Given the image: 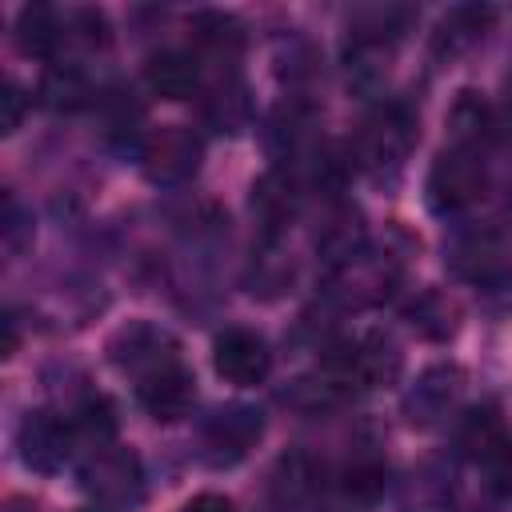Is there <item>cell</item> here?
Segmentation results:
<instances>
[{
    "mask_svg": "<svg viewBox=\"0 0 512 512\" xmlns=\"http://www.w3.org/2000/svg\"><path fill=\"white\" fill-rule=\"evenodd\" d=\"M80 488L92 496L100 512H120L136 508L144 500V468L132 448L120 444H100L84 456L80 464Z\"/></svg>",
    "mask_w": 512,
    "mask_h": 512,
    "instance_id": "cell-1",
    "label": "cell"
},
{
    "mask_svg": "<svg viewBox=\"0 0 512 512\" xmlns=\"http://www.w3.org/2000/svg\"><path fill=\"white\" fill-rule=\"evenodd\" d=\"M400 376V348L384 332H368L360 340H348L332 348L328 356V380L340 388H384Z\"/></svg>",
    "mask_w": 512,
    "mask_h": 512,
    "instance_id": "cell-2",
    "label": "cell"
},
{
    "mask_svg": "<svg viewBox=\"0 0 512 512\" xmlns=\"http://www.w3.org/2000/svg\"><path fill=\"white\" fill-rule=\"evenodd\" d=\"M424 192H428L432 212L440 216H456L472 208L484 196V160L472 148H456V144L444 148L428 168Z\"/></svg>",
    "mask_w": 512,
    "mask_h": 512,
    "instance_id": "cell-3",
    "label": "cell"
},
{
    "mask_svg": "<svg viewBox=\"0 0 512 512\" xmlns=\"http://www.w3.org/2000/svg\"><path fill=\"white\" fill-rule=\"evenodd\" d=\"M412 140H416V120H412V112L400 108V104L380 108V112L364 124L360 140H356L360 168L372 172L376 180H380V176H396V172L404 168V156L412 152Z\"/></svg>",
    "mask_w": 512,
    "mask_h": 512,
    "instance_id": "cell-4",
    "label": "cell"
},
{
    "mask_svg": "<svg viewBox=\"0 0 512 512\" xmlns=\"http://www.w3.org/2000/svg\"><path fill=\"white\" fill-rule=\"evenodd\" d=\"M200 160H204V144L184 124H164L148 132L140 144V168L152 184H184L196 176Z\"/></svg>",
    "mask_w": 512,
    "mask_h": 512,
    "instance_id": "cell-5",
    "label": "cell"
},
{
    "mask_svg": "<svg viewBox=\"0 0 512 512\" xmlns=\"http://www.w3.org/2000/svg\"><path fill=\"white\" fill-rule=\"evenodd\" d=\"M396 276H400V268L388 252L384 256L380 252H356V256L332 264L328 296L340 300L344 308H372L392 292Z\"/></svg>",
    "mask_w": 512,
    "mask_h": 512,
    "instance_id": "cell-6",
    "label": "cell"
},
{
    "mask_svg": "<svg viewBox=\"0 0 512 512\" xmlns=\"http://www.w3.org/2000/svg\"><path fill=\"white\" fill-rule=\"evenodd\" d=\"M212 368L220 380L236 384V388H252L268 376L272 368V356H268V344L248 332V328H224L216 340H212Z\"/></svg>",
    "mask_w": 512,
    "mask_h": 512,
    "instance_id": "cell-7",
    "label": "cell"
},
{
    "mask_svg": "<svg viewBox=\"0 0 512 512\" xmlns=\"http://www.w3.org/2000/svg\"><path fill=\"white\" fill-rule=\"evenodd\" d=\"M72 420L56 416V412H28L20 432H16V448L24 468L32 472H56L68 456H72Z\"/></svg>",
    "mask_w": 512,
    "mask_h": 512,
    "instance_id": "cell-8",
    "label": "cell"
},
{
    "mask_svg": "<svg viewBox=\"0 0 512 512\" xmlns=\"http://www.w3.org/2000/svg\"><path fill=\"white\" fill-rule=\"evenodd\" d=\"M460 396H464V368H456V364H432L408 388L404 412H408L412 424L428 428V424H440L460 404Z\"/></svg>",
    "mask_w": 512,
    "mask_h": 512,
    "instance_id": "cell-9",
    "label": "cell"
},
{
    "mask_svg": "<svg viewBox=\"0 0 512 512\" xmlns=\"http://www.w3.org/2000/svg\"><path fill=\"white\" fill-rule=\"evenodd\" d=\"M136 392H140L144 412L152 420H164V424L184 420L192 412V404H196V380H192V372L180 360L160 368V372H152V376H144L136 384Z\"/></svg>",
    "mask_w": 512,
    "mask_h": 512,
    "instance_id": "cell-10",
    "label": "cell"
},
{
    "mask_svg": "<svg viewBox=\"0 0 512 512\" xmlns=\"http://www.w3.org/2000/svg\"><path fill=\"white\" fill-rule=\"evenodd\" d=\"M112 360H116L124 372H132L136 380H144V376H152V372L176 364L180 356H176V344H172L160 328H152V324H132V328H124V332L112 340Z\"/></svg>",
    "mask_w": 512,
    "mask_h": 512,
    "instance_id": "cell-11",
    "label": "cell"
},
{
    "mask_svg": "<svg viewBox=\"0 0 512 512\" xmlns=\"http://www.w3.org/2000/svg\"><path fill=\"white\" fill-rule=\"evenodd\" d=\"M260 432H264V420H260V412L256 408H220L212 420H208V428H204V440H208V448L216 452V460H240L248 448H256V440H260Z\"/></svg>",
    "mask_w": 512,
    "mask_h": 512,
    "instance_id": "cell-12",
    "label": "cell"
},
{
    "mask_svg": "<svg viewBox=\"0 0 512 512\" xmlns=\"http://www.w3.org/2000/svg\"><path fill=\"white\" fill-rule=\"evenodd\" d=\"M456 440H460L464 456H472V460L484 464V468H492L504 452H512V436H508V428H504V420H500V412H496L492 404L472 408V412L460 420Z\"/></svg>",
    "mask_w": 512,
    "mask_h": 512,
    "instance_id": "cell-13",
    "label": "cell"
},
{
    "mask_svg": "<svg viewBox=\"0 0 512 512\" xmlns=\"http://www.w3.org/2000/svg\"><path fill=\"white\" fill-rule=\"evenodd\" d=\"M292 212H296V192H292V180H288L280 168L264 172V176L252 184V216H256L260 232H264L268 240H272V236H280V232L288 228Z\"/></svg>",
    "mask_w": 512,
    "mask_h": 512,
    "instance_id": "cell-14",
    "label": "cell"
},
{
    "mask_svg": "<svg viewBox=\"0 0 512 512\" xmlns=\"http://www.w3.org/2000/svg\"><path fill=\"white\" fill-rule=\"evenodd\" d=\"M144 84L160 100H188L200 88V68L196 56L188 52H156L144 64Z\"/></svg>",
    "mask_w": 512,
    "mask_h": 512,
    "instance_id": "cell-15",
    "label": "cell"
},
{
    "mask_svg": "<svg viewBox=\"0 0 512 512\" xmlns=\"http://www.w3.org/2000/svg\"><path fill=\"white\" fill-rule=\"evenodd\" d=\"M404 316H408L412 332L424 336V340H448V336H456V328H460V304H456L448 292H436V288L420 292V296L404 308Z\"/></svg>",
    "mask_w": 512,
    "mask_h": 512,
    "instance_id": "cell-16",
    "label": "cell"
},
{
    "mask_svg": "<svg viewBox=\"0 0 512 512\" xmlns=\"http://www.w3.org/2000/svg\"><path fill=\"white\" fill-rule=\"evenodd\" d=\"M400 512H452V480L436 464H420L400 484Z\"/></svg>",
    "mask_w": 512,
    "mask_h": 512,
    "instance_id": "cell-17",
    "label": "cell"
},
{
    "mask_svg": "<svg viewBox=\"0 0 512 512\" xmlns=\"http://www.w3.org/2000/svg\"><path fill=\"white\" fill-rule=\"evenodd\" d=\"M60 40H64V28H60V20H56L52 8L24 4L16 12V44H20L24 56H56Z\"/></svg>",
    "mask_w": 512,
    "mask_h": 512,
    "instance_id": "cell-18",
    "label": "cell"
},
{
    "mask_svg": "<svg viewBox=\"0 0 512 512\" xmlns=\"http://www.w3.org/2000/svg\"><path fill=\"white\" fill-rule=\"evenodd\" d=\"M192 44L200 56H212L220 64L236 60L240 48H244V32L232 16H220V12H204L192 20Z\"/></svg>",
    "mask_w": 512,
    "mask_h": 512,
    "instance_id": "cell-19",
    "label": "cell"
},
{
    "mask_svg": "<svg viewBox=\"0 0 512 512\" xmlns=\"http://www.w3.org/2000/svg\"><path fill=\"white\" fill-rule=\"evenodd\" d=\"M204 120L216 128V132H240V128H248V120H252V100H248V88L232 76V80H224V84H216L212 88V96L204 100Z\"/></svg>",
    "mask_w": 512,
    "mask_h": 512,
    "instance_id": "cell-20",
    "label": "cell"
},
{
    "mask_svg": "<svg viewBox=\"0 0 512 512\" xmlns=\"http://www.w3.org/2000/svg\"><path fill=\"white\" fill-rule=\"evenodd\" d=\"M316 248H320L332 264H340V260H348V256H356V252H364V224H360V212L348 208V204H340V208L324 220V228L316 232Z\"/></svg>",
    "mask_w": 512,
    "mask_h": 512,
    "instance_id": "cell-21",
    "label": "cell"
},
{
    "mask_svg": "<svg viewBox=\"0 0 512 512\" xmlns=\"http://www.w3.org/2000/svg\"><path fill=\"white\" fill-rule=\"evenodd\" d=\"M448 128H452L456 148H472L476 152V144H484L492 136V112L476 92H460L452 100V108H448Z\"/></svg>",
    "mask_w": 512,
    "mask_h": 512,
    "instance_id": "cell-22",
    "label": "cell"
},
{
    "mask_svg": "<svg viewBox=\"0 0 512 512\" xmlns=\"http://www.w3.org/2000/svg\"><path fill=\"white\" fill-rule=\"evenodd\" d=\"M452 268L460 272V276H468V280H488L492 272H496V264H500V244H496V236L492 232H468V236H460L456 244H452Z\"/></svg>",
    "mask_w": 512,
    "mask_h": 512,
    "instance_id": "cell-23",
    "label": "cell"
},
{
    "mask_svg": "<svg viewBox=\"0 0 512 512\" xmlns=\"http://www.w3.org/2000/svg\"><path fill=\"white\" fill-rule=\"evenodd\" d=\"M88 80H84V72L80 68H72V64H56V68H48L44 72V80H40V100L48 104V108H56V112H76V108H84L88 104Z\"/></svg>",
    "mask_w": 512,
    "mask_h": 512,
    "instance_id": "cell-24",
    "label": "cell"
},
{
    "mask_svg": "<svg viewBox=\"0 0 512 512\" xmlns=\"http://www.w3.org/2000/svg\"><path fill=\"white\" fill-rule=\"evenodd\" d=\"M484 24H488V12L484 8H456V12H448L444 20H440V32H436V48L444 52H460V48H468L480 32H484Z\"/></svg>",
    "mask_w": 512,
    "mask_h": 512,
    "instance_id": "cell-25",
    "label": "cell"
},
{
    "mask_svg": "<svg viewBox=\"0 0 512 512\" xmlns=\"http://www.w3.org/2000/svg\"><path fill=\"white\" fill-rule=\"evenodd\" d=\"M384 480H388V472H384V464H380L376 456H356V460H348V468H344V476H340V488H344L352 500L372 504V500L384 492Z\"/></svg>",
    "mask_w": 512,
    "mask_h": 512,
    "instance_id": "cell-26",
    "label": "cell"
},
{
    "mask_svg": "<svg viewBox=\"0 0 512 512\" xmlns=\"http://www.w3.org/2000/svg\"><path fill=\"white\" fill-rule=\"evenodd\" d=\"M72 432L84 436L92 448L100 444H112V432H116V416H112V404L104 396H92L76 408V420H72Z\"/></svg>",
    "mask_w": 512,
    "mask_h": 512,
    "instance_id": "cell-27",
    "label": "cell"
},
{
    "mask_svg": "<svg viewBox=\"0 0 512 512\" xmlns=\"http://www.w3.org/2000/svg\"><path fill=\"white\" fill-rule=\"evenodd\" d=\"M340 400V384L320 376V380H296L288 392H284V404L300 408V412H324Z\"/></svg>",
    "mask_w": 512,
    "mask_h": 512,
    "instance_id": "cell-28",
    "label": "cell"
},
{
    "mask_svg": "<svg viewBox=\"0 0 512 512\" xmlns=\"http://www.w3.org/2000/svg\"><path fill=\"white\" fill-rule=\"evenodd\" d=\"M32 244V220L16 208V200L4 204V248L8 252H24Z\"/></svg>",
    "mask_w": 512,
    "mask_h": 512,
    "instance_id": "cell-29",
    "label": "cell"
},
{
    "mask_svg": "<svg viewBox=\"0 0 512 512\" xmlns=\"http://www.w3.org/2000/svg\"><path fill=\"white\" fill-rule=\"evenodd\" d=\"M24 112H28V96L16 84H4V96H0V132L12 136L24 124Z\"/></svg>",
    "mask_w": 512,
    "mask_h": 512,
    "instance_id": "cell-30",
    "label": "cell"
},
{
    "mask_svg": "<svg viewBox=\"0 0 512 512\" xmlns=\"http://www.w3.org/2000/svg\"><path fill=\"white\" fill-rule=\"evenodd\" d=\"M180 512H232V500L220 496V492H200V496H192Z\"/></svg>",
    "mask_w": 512,
    "mask_h": 512,
    "instance_id": "cell-31",
    "label": "cell"
},
{
    "mask_svg": "<svg viewBox=\"0 0 512 512\" xmlns=\"http://www.w3.org/2000/svg\"><path fill=\"white\" fill-rule=\"evenodd\" d=\"M12 352H16V320L4 316V356H12Z\"/></svg>",
    "mask_w": 512,
    "mask_h": 512,
    "instance_id": "cell-32",
    "label": "cell"
},
{
    "mask_svg": "<svg viewBox=\"0 0 512 512\" xmlns=\"http://www.w3.org/2000/svg\"><path fill=\"white\" fill-rule=\"evenodd\" d=\"M504 112H508V120H512V76L504 80Z\"/></svg>",
    "mask_w": 512,
    "mask_h": 512,
    "instance_id": "cell-33",
    "label": "cell"
},
{
    "mask_svg": "<svg viewBox=\"0 0 512 512\" xmlns=\"http://www.w3.org/2000/svg\"><path fill=\"white\" fill-rule=\"evenodd\" d=\"M80 512H96V508H80Z\"/></svg>",
    "mask_w": 512,
    "mask_h": 512,
    "instance_id": "cell-34",
    "label": "cell"
}]
</instances>
